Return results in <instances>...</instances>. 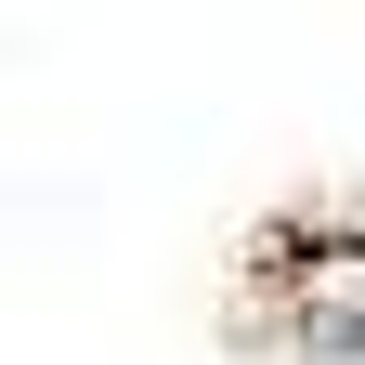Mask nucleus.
Segmentation results:
<instances>
[]
</instances>
